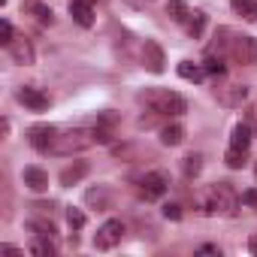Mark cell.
<instances>
[{
  "mask_svg": "<svg viewBox=\"0 0 257 257\" xmlns=\"http://www.w3.org/2000/svg\"><path fill=\"white\" fill-rule=\"evenodd\" d=\"M197 203H200V209L206 215H236L239 197L233 194L230 182H218V185H209L206 191H200Z\"/></svg>",
  "mask_w": 257,
  "mask_h": 257,
  "instance_id": "1",
  "label": "cell"
},
{
  "mask_svg": "<svg viewBox=\"0 0 257 257\" xmlns=\"http://www.w3.org/2000/svg\"><path fill=\"white\" fill-rule=\"evenodd\" d=\"M140 103L149 106V112L155 115H182L188 109V100L170 88H152V91H143L140 94Z\"/></svg>",
  "mask_w": 257,
  "mask_h": 257,
  "instance_id": "2",
  "label": "cell"
},
{
  "mask_svg": "<svg viewBox=\"0 0 257 257\" xmlns=\"http://www.w3.org/2000/svg\"><path fill=\"white\" fill-rule=\"evenodd\" d=\"M97 143V137H94V131H85V127H73V131H58V137H55V143H52V155H73V152H85V149H91Z\"/></svg>",
  "mask_w": 257,
  "mask_h": 257,
  "instance_id": "3",
  "label": "cell"
},
{
  "mask_svg": "<svg viewBox=\"0 0 257 257\" xmlns=\"http://www.w3.org/2000/svg\"><path fill=\"white\" fill-rule=\"evenodd\" d=\"M230 58L242 67H254L257 64V40L254 37H236L230 40Z\"/></svg>",
  "mask_w": 257,
  "mask_h": 257,
  "instance_id": "4",
  "label": "cell"
},
{
  "mask_svg": "<svg viewBox=\"0 0 257 257\" xmlns=\"http://www.w3.org/2000/svg\"><path fill=\"white\" fill-rule=\"evenodd\" d=\"M121 236H124V224L121 221H106L100 230H97V236H94V245L100 248V251H112L118 242H121Z\"/></svg>",
  "mask_w": 257,
  "mask_h": 257,
  "instance_id": "5",
  "label": "cell"
},
{
  "mask_svg": "<svg viewBox=\"0 0 257 257\" xmlns=\"http://www.w3.org/2000/svg\"><path fill=\"white\" fill-rule=\"evenodd\" d=\"M55 137H58V127H52V124H34L31 131H28V143L37 152H52Z\"/></svg>",
  "mask_w": 257,
  "mask_h": 257,
  "instance_id": "6",
  "label": "cell"
},
{
  "mask_svg": "<svg viewBox=\"0 0 257 257\" xmlns=\"http://www.w3.org/2000/svg\"><path fill=\"white\" fill-rule=\"evenodd\" d=\"M143 64H146L149 73H164L167 70V55H164L161 43L146 40V46H143Z\"/></svg>",
  "mask_w": 257,
  "mask_h": 257,
  "instance_id": "7",
  "label": "cell"
},
{
  "mask_svg": "<svg viewBox=\"0 0 257 257\" xmlns=\"http://www.w3.org/2000/svg\"><path fill=\"white\" fill-rule=\"evenodd\" d=\"M167 176L164 173H146L143 176V182H140V194L146 197V200H158V197H164V191H167Z\"/></svg>",
  "mask_w": 257,
  "mask_h": 257,
  "instance_id": "8",
  "label": "cell"
},
{
  "mask_svg": "<svg viewBox=\"0 0 257 257\" xmlns=\"http://www.w3.org/2000/svg\"><path fill=\"white\" fill-rule=\"evenodd\" d=\"M215 97H218L221 106L236 109V106H242V103L248 100V85H227V88H218Z\"/></svg>",
  "mask_w": 257,
  "mask_h": 257,
  "instance_id": "9",
  "label": "cell"
},
{
  "mask_svg": "<svg viewBox=\"0 0 257 257\" xmlns=\"http://www.w3.org/2000/svg\"><path fill=\"white\" fill-rule=\"evenodd\" d=\"M16 97H19V103H25V106H28V109H34V112H46V109H49V103H52V100H49V94H43L40 88H28V85H25V88H19V94H16Z\"/></svg>",
  "mask_w": 257,
  "mask_h": 257,
  "instance_id": "10",
  "label": "cell"
},
{
  "mask_svg": "<svg viewBox=\"0 0 257 257\" xmlns=\"http://www.w3.org/2000/svg\"><path fill=\"white\" fill-rule=\"evenodd\" d=\"M22 13H25V16H34L40 25H52V22H55L52 7H46L43 0H25V4H22Z\"/></svg>",
  "mask_w": 257,
  "mask_h": 257,
  "instance_id": "11",
  "label": "cell"
},
{
  "mask_svg": "<svg viewBox=\"0 0 257 257\" xmlns=\"http://www.w3.org/2000/svg\"><path fill=\"white\" fill-rule=\"evenodd\" d=\"M7 49H10V58H13L16 64H25V67H28V64H34V46H31V43H28L25 37L13 40V43H10Z\"/></svg>",
  "mask_w": 257,
  "mask_h": 257,
  "instance_id": "12",
  "label": "cell"
},
{
  "mask_svg": "<svg viewBox=\"0 0 257 257\" xmlns=\"http://www.w3.org/2000/svg\"><path fill=\"white\" fill-rule=\"evenodd\" d=\"M22 182H25L31 191H37V194H43V191L49 188V176H46V170H40V167H25V170H22Z\"/></svg>",
  "mask_w": 257,
  "mask_h": 257,
  "instance_id": "13",
  "label": "cell"
},
{
  "mask_svg": "<svg viewBox=\"0 0 257 257\" xmlns=\"http://www.w3.org/2000/svg\"><path fill=\"white\" fill-rule=\"evenodd\" d=\"M70 16H73V22L82 25V28H91V25H94V10H91L88 0H70Z\"/></svg>",
  "mask_w": 257,
  "mask_h": 257,
  "instance_id": "14",
  "label": "cell"
},
{
  "mask_svg": "<svg viewBox=\"0 0 257 257\" xmlns=\"http://www.w3.org/2000/svg\"><path fill=\"white\" fill-rule=\"evenodd\" d=\"M230 146H233V149L248 152V146H251V127H248V124H236V127H233V134H230Z\"/></svg>",
  "mask_w": 257,
  "mask_h": 257,
  "instance_id": "15",
  "label": "cell"
},
{
  "mask_svg": "<svg viewBox=\"0 0 257 257\" xmlns=\"http://www.w3.org/2000/svg\"><path fill=\"white\" fill-rule=\"evenodd\" d=\"M85 176H88V164H82V161H79V164H73V167H67V170L61 173V185H67V188H70V185L82 182Z\"/></svg>",
  "mask_w": 257,
  "mask_h": 257,
  "instance_id": "16",
  "label": "cell"
},
{
  "mask_svg": "<svg viewBox=\"0 0 257 257\" xmlns=\"http://www.w3.org/2000/svg\"><path fill=\"white\" fill-rule=\"evenodd\" d=\"M185 31H188V37L200 40V37H203V31H206V13H191V16H188V22H185Z\"/></svg>",
  "mask_w": 257,
  "mask_h": 257,
  "instance_id": "17",
  "label": "cell"
},
{
  "mask_svg": "<svg viewBox=\"0 0 257 257\" xmlns=\"http://www.w3.org/2000/svg\"><path fill=\"white\" fill-rule=\"evenodd\" d=\"M179 76L188 79V82H203L206 67H200V64H194V61H182V64H179Z\"/></svg>",
  "mask_w": 257,
  "mask_h": 257,
  "instance_id": "18",
  "label": "cell"
},
{
  "mask_svg": "<svg viewBox=\"0 0 257 257\" xmlns=\"http://www.w3.org/2000/svg\"><path fill=\"white\" fill-rule=\"evenodd\" d=\"M230 7H233L245 22H257V0H230Z\"/></svg>",
  "mask_w": 257,
  "mask_h": 257,
  "instance_id": "19",
  "label": "cell"
},
{
  "mask_svg": "<svg viewBox=\"0 0 257 257\" xmlns=\"http://www.w3.org/2000/svg\"><path fill=\"white\" fill-rule=\"evenodd\" d=\"M167 16L173 19V22H188V16H191V10L185 7V0H170V4H167Z\"/></svg>",
  "mask_w": 257,
  "mask_h": 257,
  "instance_id": "20",
  "label": "cell"
},
{
  "mask_svg": "<svg viewBox=\"0 0 257 257\" xmlns=\"http://www.w3.org/2000/svg\"><path fill=\"white\" fill-rule=\"evenodd\" d=\"M182 140H185V131H182L179 124H170V127H164V131H161V143L164 146H179Z\"/></svg>",
  "mask_w": 257,
  "mask_h": 257,
  "instance_id": "21",
  "label": "cell"
},
{
  "mask_svg": "<svg viewBox=\"0 0 257 257\" xmlns=\"http://www.w3.org/2000/svg\"><path fill=\"white\" fill-rule=\"evenodd\" d=\"M31 254H37V257H55V245L49 242V236H37L31 242Z\"/></svg>",
  "mask_w": 257,
  "mask_h": 257,
  "instance_id": "22",
  "label": "cell"
},
{
  "mask_svg": "<svg viewBox=\"0 0 257 257\" xmlns=\"http://www.w3.org/2000/svg\"><path fill=\"white\" fill-rule=\"evenodd\" d=\"M203 67H206V73H212V76H224V73H227V67H224V61H221V55H215V52H209V55H206Z\"/></svg>",
  "mask_w": 257,
  "mask_h": 257,
  "instance_id": "23",
  "label": "cell"
},
{
  "mask_svg": "<svg viewBox=\"0 0 257 257\" xmlns=\"http://www.w3.org/2000/svg\"><path fill=\"white\" fill-rule=\"evenodd\" d=\"M182 170H185V176H188V179L200 176V170H203V155H188V158H185V164H182Z\"/></svg>",
  "mask_w": 257,
  "mask_h": 257,
  "instance_id": "24",
  "label": "cell"
},
{
  "mask_svg": "<svg viewBox=\"0 0 257 257\" xmlns=\"http://www.w3.org/2000/svg\"><path fill=\"white\" fill-rule=\"evenodd\" d=\"M85 200H88L91 206H97V209H109V194H106L103 188H91V191L85 194Z\"/></svg>",
  "mask_w": 257,
  "mask_h": 257,
  "instance_id": "25",
  "label": "cell"
},
{
  "mask_svg": "<svg viewBox=\"0 0 257 257\" xmlns=\"http://www.w3.org/2000/svg\"><path fill=\"white\" fill-rule=\"evenodd\" d=\"M28 230H34L37 236H49V239H55V233H58L52 221H37V218H34V221H28Z\"/></svg>",
  "mask_w": 257,
  "mask_h": 257,
  "instance_id": "26",
  "label": "cell"
},
{
  "mask_svg": "<svg viewBox=\"0 0 257 257\" xmlns=\"http://www.w3.org/2000/svg\"><path fill=\"white\" fill-rule=\"evenodd\" d=\"M224 161H227L230 170H242V167L248 164V161H245V152H242V149H233V146H230V152L224 155Z\"/></svg>",
  "mask_w": 257,
  "mask_h": 257,
  "instance_id": "27",
  "label": "cell"
},
{
  "mask_svg": "<svg viewBox=\"0 0 257 257\" xmlns=\"http://www.w3.org/2000/svg\"><path fill=\"white\" fill-rule=\"evenodd\" d=\"M67 224H70L73 230H82V227H85V212L76 209V206H70V209H67Z\"/></svg>",
  "mask_w": 257,
  "mask_h": 257,
  "instance_id": "28",
  "label": "cell"
},
{
  "mask_svg": "<svg viewBox=\"0 0 257 257\" xmlns=\"http://www.w3.org/2000/svg\"><path fill=\"white\" fill-rule=\"evenodd\" d=\"M13 40H16V37H13V25L4 19V22H0V43H4V46H10Z\"/></svg>",
  "mask_w": 257,
  "mask_h": 257,
  "instance_id": "29",
  "label": "cell"
},
{
  "mask_svg": "<svg viewBox=\"0 0 257 257\" xmlns=\"http://www.w3.org/2000/svg\"><path fill=\"white\" fill-rule=\"evenodd\" d=\"M164 215H167L170 221H179V218H182V206H179V203H167V206H164Z\"/></svg>",
  "mask_w": 257,
  "mask_h": 257,
  "instance_id": "30",
  "label": "cell"
},
{
  "mask_svg": "<svg viewBox=\"0 0 257 257\" xmlns=\"http://www.w3.org/2000/svg\"><path fill=\"white\" fill-rule=\"evenodd\" d=\"M242 203H245V206H251V209H257V188L242 191Z\"/></svg>",
  "mask_w": 257,
  "mask_h": 257,
  "instance_id": "31",
  "label": "cell"
},
{
  "mask_svg": "<svg viewBox=\"0 0 257 257\" xmlns=\"http://www.w3.org/2000/svg\"><path fill=\"white\" fill-rule=\"evenodd\" d=\"M197 251H200V254H221V248H218V245H200Z\"/></svg>",
  "mask_w": 257,
  "mask_h": 257,
  "instance_id": "32",
  "label": "cell"
},
{
  "mask_svg": "<svg viewBox=\"0 0 257 257\" xmlns=\"http://www.w3.org/2000/svg\"><path fill=\"white\" fill-rule=\"evenodd\" d=\"M248 251L257 257V236H251V239H248Z\"/></svg>",
  "mask_w": 257,
  "mask_h": 257,
  "instance_id": "33",
  "label": "cell"
},
{
  "mask_svg": "<svg viewBox=\"0 0 257 257\" xmlns=\"http://www.w3.org/2000/svg\"><path fill=\"white\" fill-rule=\"evenodd\" d=\"M88 4H94V0H88Z\"/></svg>",
  "mask_w": 257,
  "mask_h": 257,
  "instance_id": "34",
  "label": "cell"
},
{
  "mask_svg": "<svg viewBox=\"0 0 257 257\" xmlns=\"http://www.w3.org/2000/svg\"><path fill=\"white\" fill-rule=\"evenodd\" d=\"M254 173H257V167H254Z\"/></svg>",
  "mask_w": 257,
  "mask_h": 257,
  "instance_id": "35",
  "label": "cell"
}]
</instances>
